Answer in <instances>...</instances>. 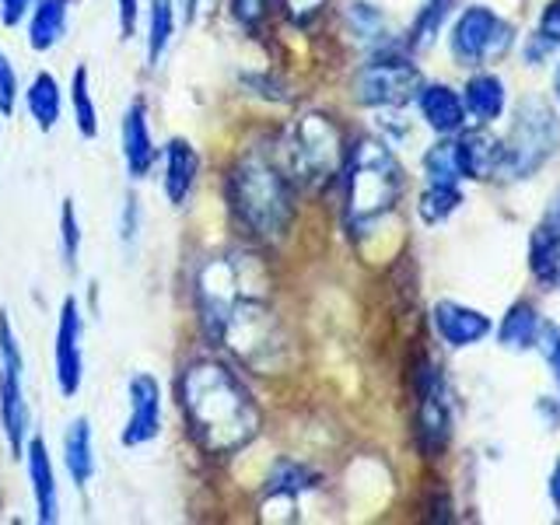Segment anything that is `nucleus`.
<instances>
[{
  "label": "nucleus",
  "instance_id": "nucleus-1",
  "mask_svg": "<svg viewBox=\"0 0 560 525\" xmlns=\"http://www.w3.org/2000/svg\"><path fill=\"white\" fill-rule=\"evenodd\" d=\"M175 396L189 438L210 459H232L256 442L262 428V410L253 389L218 354L186 361L175 382Z\"/></svg>",
  "mask_w": 560,
  "mask_h": 525
},
{
  "label": "nucleus",
  "instance_id": "nucleus-2",
  "mask_svg": "<svg viewBox=\"0 0 560 525\" xmlns=\"http://www.w3.org/2000/svg\"><path fill=\"white\" fill-rule=\"evenodd\" d=\"M228 203L245 235L277 245L284 242L294 221V183L267 151H245L228 172Z\"/></svg>",
  "mask_w": 560,
  "mask_h": 525
},
{
  "label": "nucleus",
  "instance_id": "nucleus-3",
  "mask_svg": "<svg viewBox=\"0 0 560 525\" xmlns=\"http://www.w3.org/2000/svg\"><path fill=\"white\" fill-rule=\"evenodd\" d=\"M343 224L350 235H368L396 210L402 197V165L378 137H361L343 158Z\"/></svg>",
  "mask_w": 560,
  "mask_h": 525
},
{
  "label": "nucleus",
  "instance_id": "nucleus-4",
  "mask_svg": "<svg viewBox=\"0 0 560 525\" xmlns=\"http://www.w3.org/2000/svg\"><path fill=\"white\" fill-rule=\"evenodd\" d=\"M343 158H347L343 130L337 127V119L319 109L298 116L291 122L284 144H280V165L291 175V183L312 192H319L340 179Z\"/></svg>",
  "mask_w": 560,
  "mask_h": 525
},
{
  "label": "nucleus",
  "instance_id": "nucleus-5",
  "mask_svg": "<svg viewBox=\"0 0 560 525\" xmlns=\"http://www.w3.org/2000/svg\"><path fill=\"white\" fill-rule=\"evenodd\" d=\"M560 148V119L550 109L547 102L539 98H525L512 130L501 140V162H498V175L501 179H525L536 168H542L557 154Z\"/></svg>",
  "mask_w": 560,
  "mask_h": 525
},
{
  "label": "nucleus",
  "instance_id": "nucleus-6",
  "mask_svg": "<svg viewBox=\"0 0 560 525\" xmlns=\"http://www.w3.org/2000/svg\"><path fill=\"white\" fill-rule=\"evenodd\" d=\"M259 291L249 273V259L242 253H218L207 256L197 273H192V305H197V319L203 326V337L214 343L224 315L232 312L238 298Z\"/></svg>",
  "mask_w": 560,
  "mask_h": 525
},
{
  "label": "nucleus",
  "instance_id": "nucleus-7",
  "mask_svg": "<svg viewBox=\"0 0 560 525\" xmlns=\"http://www.w3.org/2000/svg\"><path fill=\"white\" fill-rule=\"evenodd\" d=\"M28 431L32 417L25 399V354L8 312H0V434H4L11 459L25 455Z\"/></svg>",
  "mask_w": 560,
  "mask_h": 525
},
{
  "label": "nucleus",
  "instance_id": "nucleus-8",
  "mask_svg": "<svg viewBox=\"0 0 560 525\" xmlns=\"http://www.w3.org/2000/svg\"><path fill=\"white\" fill-rule=\"evenodd\" d=\"M420 84H424V78H420L410 57H402V52H375L354 74V98L368 105V109H399V105L417 98Z\"/></svg>",
  "mask_w": 560,
  "mask_h": 525
},
{
  "label": "nucleus",
  "instance_id": "nucleus-9",
  "mask_svg": "<svg viewBox=\"0 0 560 525\" xmlns=\"http://www.w3.org/2000/svg\"><path fill=\"white\" fill-rule=\"evenodd\" d=\"M452 442V393L434 361L417 368V445L428 459H438Z\"/></svg>",
  "mask_w": 560,
  "mask_h": 525
},
{
  "label": "nucleus",
  "instance_id": "nucleus-10",
  "mask_svg": "<svg viewBox=\"0 0 560 525\" xmlns=\"http://www.w3.org/2000/svg\"><path fill=\"white\" fill-rule=\"evenodd\" d=\"M512 46V25L504 22L498 11H490L487 4L466 8L452 25V52L455 60L466 67L490 63L508 52Z\"/></svg>",
  "mask_w": 560,
  "mask_h": 525
},
{
  "label": "nucleus",
  "instance_id": "nucleus-11",
  "mask_svg": "<svg viewBox=\"0 0 560 525\" xmlns=\"http://www.w3.org/2000/svg\"><path fill=\"white\" fill-rule=\"evenodd\" d=\"M165 396L162 382L151 372H133L127 382V420H122L119 445L122 448H144L162 434Z\"/></svg>",
  "mask_w": 560,
  "mask_h": 525
},
{
  "label": "nucleus",
  "instance_id": "nucleus-12",
  "mask_svg": "<svg viewBox=\"0 0 560 525\" xmlns=\"http://www.w3.org/2000/svg\"><path fill=\"white\" fill-rule=\"evenodd\" d=\"M52 375L63 399H74L84 385V315L74 294L63 298L57 315V343H52Z\"/></svg>",
  "mask_w": 560,
  "mask_h": 525
},
{
  "label": "nucleus",
  "instance_id": "nucleus-13",
  "mask_svg": "<svg viewBox=\"0 0 560 525\" xmlns=\"http://www.w3.org/2000/svg\"><path fill=\"white\" fill-rule=\"evenodd\" d=\"M119 148H122V168H127V179L144 183L158 165V144H154V133H151L144 98H133L127 105V113H122Z\"/></svg>",
  "mask_w": 560,
  "mask_h": 525
},
{
  "label": "nucleus",
  "instance_id": "nucleus-14",
  "mask_svg": "<svg viewBox=\"0 0 560 525\" xmlns=\"http://www.w3.org/2000/svg\"><path fill=\"white\" fill-rule=\"evenodd\" d=\"M25 469H28V487H32V504H35V522L52 525L60 518V487H57V466L46 448L43 438L25 442Z\"/></svg>",
  "mask_w": 560,
  "mask_h": 525
},
{
  "label": "nucleus",
  "instance_id": "nucleus-15",
  "mask_svg": "<svg viewBox=\"0 0 560 525\" xmlns=\"http://www.w3.org/2000/svg\"><path fill=\"white\" fill-rule=\"evenodd\" d=\"M529 270L542 288H560V192L550 200L529 238Z\"/></svg>",
  "mask_w": 560,
  "mask_h": 525
},
{
  "label": "nucleus",
  "instance_id": "nucleus-16",
  "mask_svg": "<svg viewBox=\"0 0 560 525\" xmlns=\"http://www.w3.org/2000/svg\"><path fill=\"white\" fill-rule=\"evenodd\" d=\"M162 186H165V197L172 207H183L192 189H197V179H200V154L197 148L189 144L186 137H172L168 144L162 148Z\"/></svg>",
  "mask_w": 560,
  "mask_h": 525
},
{
  "label": "nucleus",
  "instance_id": "nucleus-17",
  "mask_svg": "<svg viewBox=\"0 0 560 525\" xmlns=\"http://www.w3.org/2000/svg\"><path fill=\"white\" fill-rule=\"evenodd\" d=\"M434 329L448 347H472L490 332V319L480 308H469L463 302H438L434 305Z\"/></svg>",
  "mask_w": 560,
  "mask_h": 525
},
{
  "label": "nucleus",
  "instance_id": "nucleus-18",
  "mask_svg": "<svg viewBox=\"0 0 560 525\" xmlns=\"http://www.w3.org/2000/svg\"><path fill=\"white\" fill-rule=\"evenodd\" d=\"M417 109L424 116V122L442 137H452L463 130L466 122V105L463 95L448 84H420L417 92Z\"/></svg>",
  "mask_w": 560,
  "mask_h": 525
},
{
  "label": "nucleus",
  "instance_id": "nucleus-19",
  "mask_svg": "<svg viewBox=\"0 0 560 525\" xmlns=\"http://www.w3.org/2000/svg\"><path fill=\"white\" fill-rule=\"evenodd\" d=\"M63 469L78 490H88V483L95 480V472H98L95 431H92V420L88 417H74L63 431Z\"/></svg>",
  "mask_w": 560,
  "mask_h": 525
},
{
  "label": "nucleus",
  "instance_id": "nucleus-20",
  "mask_svg": "<svg viewBox=\"0 0 560 525\" xmlns=\"http://www.w3.org/2000/svg\"><path fill=\"white\" fill-rule=\"evenodd\" d=\"M319 487V472L308 469L305 463H294V459H280L270 477H267V487H262V498H259V508L267 504H284V508H294L305 494Z\"/></svg>",
  "mask_w": 560,
  "mask_h": 525
},
{
  "label": "nucleus",
  "instance_id": "nucleus-21",
  "mask_svg": "<svg viewBox=\"0 0 560 525\" xmlns=\"http://www.w3.org/2000/svg\"><path fill=\"white\" fill-rule=\"evenodd\" d=\"M455 162L463 179H494L501 162V140L487 130H466L455 140Z\"/></svg>",
  "mask_w": 560,
  "mask_h": 525
},
{
  "label": "nucleus",
  "instance_id": "nucleus-22",
  "mask_svg": "<svg viewBox=\"0 0 560 525\" xmlns=\"http://www.w3.org/2000/svg\"><path fill=\"white\" fill-rule=\"evenodd\" d=\"M70 4L74 0H35L25 25H28V46L35 52H49L63 43L70 25Z\"/></svg>",
  "mask_w": 560,
  "mask_h": 525
},
{
  "label": "nucleus",
  "instance_id": "nucleus-23",
  "mask_svg": "<svg viewBox=\"0 0 560 525\" xmlns=\"http://www.w3.org/2000/svg\"><path fill=\"white\" fill-rule=\"evenodd\" d=\"M25 109L32 116V122L39 127L43 133H52L60 127V116H63V92H60V81L49 74V70H39L32 78V84L25 88Z\"/></svg>",
  "mask_w": 560,
  "mask_h": 525
},
{
  "label": "nucleus",
  "instance_id": "nucleus-24",
  "mask_svg": "<svg viewBox=\"0 0 560 525\" xmlns=\"http://www.w3.org/2000/svg\"><path fill=\"white\" fill-rule=\"evenodd\" d=\"M466 116L477 122H494L504 113V81L494 74H472L463 92Z\"/></svg>",
  "mask_w": 560,
  "mask_h": 525
},
{
  "label": "nucleus",
  "instance_id": "nucleus-25",
  "mask_svg": "<svg viewBox=\"0 0 560 525\" xmlns=\"http://www.w3.org/2000/svg\"><path fill=\"white\" fill-rule=\"evenodd\" d=\"M175 28H179V18H175L172 0H151V4H148V28H144V46H148V67L151 70L165 60Z\"/></svg>",
  "mask_w": 560,
  "mask_h": 525
},
{
  "label": "nucleus",
  "instance_id": "nucleus-26",
  "mask_svg": "<svg viewBox=\"0 0 560 525\" xmlns=\"http://www.w3.org/2000/svg\"><path fill=\"white\" fill-rule=\"evenodd\" d=\"M70 113H74V127L84 140H95L98 137V105H95V92H92V74L88 67L78 63L74 74H70Z\"/></svg>",
  "mask_w": 560,
  "mask_h": 525
},
{
  "label": "nucleus",
  "instance_id": "nucleus-27",
  "mask_svg": "<svg viewBox=\"0 0 560 525\" xmlns=\"http://www.w3.org/2000/svg\"><path fill=\"white\" fill-rule=\"evenodd\" d=\"M539 329H542L539 312L529 302H515L512 308H508L498 337H501V347H508V350H529L539 340Z\"/></svg>",
  "mask_w": 560,
  "mask_h": 525
},
{
  "label": "nucleus",
  "instance_id": "nucleus-28",
  "mask_svg": "<svg viewBox=\"0 0 560 525\" xmlns=\"http://www.w3.org/2000/svg\"><path fill=\"white\" fill-rule=\"evenodd\" d=\"M463 203V189L459 186H445V183H428L424 192H420L417 214L424 224H442L448 221Z\"/></svg>",
  "mask_w": 560,
  "mask_h": 525
},
{
  "label": "nucleus",
  "instance_id": "nucleus-29",
  "mask_svg": "<svg viewBox=\"0 0 560 525\" xmlns=\"http://www.w3.org/2000/svg\"><path fill=\"white\" fill-rule=\"evenodd\" d=\"M424 175H428V183L459 186L463 172H459V162H455V140H438L434 148H428V154H424Z\"/></svg>",
  "mask_w": 560,
  "mask_h": 525
},
{
  "label": "nucleus",
  "instance_id": "nucleus-30",
  "mask_svg": "<svg viewBox=\"0 0 560 525\" xmlns=\"http://www.w3.org/2000/svg\"><path fill=\"white\" fill-rule=\"evenodd\" d=\"M81 218H78V207L74 200H63L60 203V256H63V267L67 270H78V259H81Z\"/></svg>",
  "mask_w": 560,
  "mask_h": 525
},
{
  "label": "nucleus",
  "instance_id": "nucleus-31",
  "mask_svg": "<svg viewBox=\"0 0 560 525\" xmlns=\"http://www.w3.org/2000/svg\"><path fill=\"white\" fill-rule=\"evenodd\" d=\"M350 25H354L358 39H368V43H378L382 32H385V18L375 4H368V0H354L350 4Z\"/></svg>",
  "mask_w": 560,
  "mask_h": 525
},
{
  "label": "nucleus",
  "instance_id": "nucleus-32",
  "mask_svg": "<svg viewBox=\"0 0 560 525\" xmlns=\"http://www.w3.org/2000/svg\"><path fill=\"white\" fill-rule=\"evenodd\" d=\"M119 242L122 249H133L140 242V200L137 192H127V200L119 207Z\"/></svg>",
  "mask_w": 560,
  "mask_h": 525
},
{
  "label": "nucleus",
  "instance_id": "nucleus-33",
  "mask_svg": "<svg viewBox=\"0 0 560 525\" xmlns=\"http://www.w3.org/2000/svg\"><path fill=\"white\" fill-rule=\"evenodd\" d=\"M18 105V70L8 60V52L0 49V116H11Z\"/></svg>",
  "mask_w": 560,
  "mask_h": 525
},
{
  "label": "nucleus",
  "instance_id": "nucleus-34",
  "mask_svg": "<svg viewBox=\"0 0 560 525\" xmlns=\"http://www.w3.org/2000/svg\"><path fill=\"white\" fill-rule=\"evenodd\" d=\"M232 4V14L242 28L256 32L262 22H267V11H270V0H228Z\"/></svg>",
  "mask_w": 560,
  "mask_h": 525
},
{
  "label": "nucleus",
  "instance_id": "nucleus-35",
  "mask_svg": "<svg viewBox=\"0 0 560 525\" xmlns=\"http://www.w3.org/2000/svg\"><path fill=\"white\" fill-rule=\"evenodd\" d=\"M329 0H280V11L291 25H312L326 11Z\"/></svg>",
  "mask_w": 560,
  "mask_h": 525
},
{
  "label": "nucleus",
  "instance_id": "nucleus-36",
  "mask_svg": "<svg viewBox=\"0 0 560 525\" xmlns=\"http://www.w3.org/2000/svg\"><path fill=\"white\" fill-rule=\"evenodd\" d=\"M536 343L542 347V358H547V364L553 368V378L560 385V326H542Z\"/></svg>",
  "mask_w": 560,
  "mask_h": 525
},
{
  "label": "nucleus",
  "instance_id": "nucleus-37",
  "mask_svg": "<svg viewBox=\"0 0 560 525\" xmlns=\"http://www.w3.org/2000/svg\"><path fill=\"white\" fill-rule=\"evenodd\" d=\"M116 22H119V39H133L140 25V0H116Z\"/></svg>",
  "mask_w": 560,
  "mask_h": 525
},
{
  "label": "nucleus",
  "instance_id": "nucleus-38",
  "mask_svg": "<svg viewBox=\"0 0 560 525\" xmlns=\"http://www.w3.org/2000/svg\"><path fill=\"white\" fill-rule=\"evenodd\" d=\"M32 4H35V0H0V25H4V28L25 25Z\"/></svg>",
  "mask_w": 560,
  "mask_h": 525
},
{
  "label": "nucleus",
  "instance_id": "nucleus-39",
  "mask_svg": "<svg viewBox=\"0 0 560 525\" xmlns=\"http://www.w3.org/2000/svg\"><path fill=\"white\" fill-rule=\"evenodd\" d=\"M175 4V18H179V25H192L197 22V14L203 8V0H172Z\"/></svg>",
  "mask_w": 560,
  "mask_h": 525
},
{
  "label": "nucleus",
  "instance_id": "nucleus-40",
  "mask_svg": "<svg viewBox=\"0 0 560 525\" xmlns=\"http://www.w3.org/2000/svg\"><path fill=\"white\" fill-rule=\"evenodd\" d=\"M550 498H553L557 512H560V463L553 466V477H550Z\"/></svg>",
  "mask_w": 560,
  "mask_h": 525
},
{
  "label": "nucleus",
  "instance_id": "nucleus-41",
  "mask_svg": "<svg viewBox=\"0 0 560 525\" xmlns=\"http://www.w3.org/2000/svg\"><path fill=\"white\" fill-rule=\"evenodd\" d=\"M553 92H557V98H560V67H557V74H553Z\"/></svg>",
  "mask_w": 560,
  "mask_h": 525
}]
</instances>
